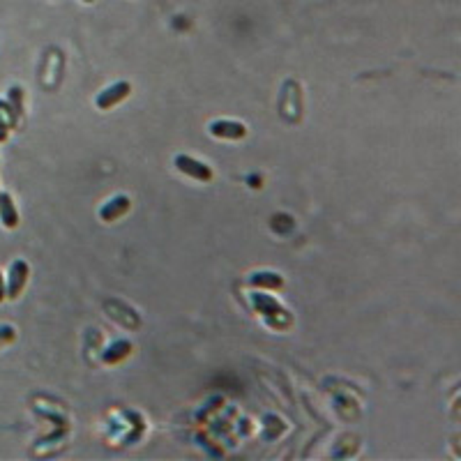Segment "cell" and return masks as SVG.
Wrapping results in <instances>:
<instances>
[{"label":"cell","instance_id":"obj_1","mask_svg":"<svg viewBox=\"0 0 461 461\" xmlns=\"http://www.w3.org/2000/svg\"><path fill=\"white\" fill-rule=\"evenodd\" d=\"M175 169H178L180 173H185V175H190V178H194V180H199V182H210L212 175H214L208 164L194 160V157H190V155H178V157H175Z\"/></svg>","mask_w":461,"mask_h":461},{"label":"cell","instance_id":"obj_2","mask_svg":"<svg viewBox=\"0 0 461 461\" xmlns=\"http://www.w3.org/2000/svg\"><path fill=\"white\" fill-rule=\"evenodd\" d=\"M130 93H132V86L130 83H127V81H118V83H111L109 88H104V90L97 95L95 104H97V109L106 111V109H111V106L120 104Z\"/></svg>","mask_w":461,"mask_h":461},{"label":"cell","instance_id":"obj_3","mask_svg":"<svg viewBox=\"0 0 461 461\" xmlns=\"http://www.w3.org/2000/svg\"><path fill=\"white\" fill-rule=\"evenodd\" d=\"M208 132L214 136V139H227V141H238L247 136V127L238 120H214L210 123Z\"/></svg>","mask_w":461,"mask_h":461},{"label":"cell","instance_id":"obj_4","mask_svg":"<svg viewBox=\"0 0 461 461\" xmlns=\"http://www.w3.org/2000/svg\"><path fill=\"white\" fill-rule=\"evenodd\" d=\"M26 279H28V263L26 261H14L12 272H9V286H7V296L16 300L19 293L24 291L26 286Z\"/></svg>","mask_w":461,"mask_h":461},{"label":"cell","instance_id":"obj_5","mask_svg":"<svg viewBox=\"0 0 461 461\" xmlns=\"http://www.w3.org/2000/svg\"><path fill=\"white\" fill-rule=\"evenodd\" d=\"M127 210H130V199H127V196H115V199H111L106 205H102L100 217L104 222H115L118 217H123Z\"/></svg>","mask_w":461,"mask_h":461},{"label":"cell","instance_id":"obj_6","mask_svg":"<svg viewBox=\"0 0 461 461\" xmlns=\"http://www.w3.org/2000/svg\"><path fill=\"white\" fill-rule=\"evenodd\" d=\"M0 219H3L7 229H14L19 224V212L12 203V196L5 192H0Z\"/></svg>","mask_w":461,"mask_h":461},{"label":"cell","instance_id":"obj_7","mask_svg":"<svg viewBox=\"0 0 461 461\" xmlns=\"http://www.w3.org/2000/svg\"><path fill=\"white\" fill-rule=\"evenodd\" d=\"M249 284L252 286H259V289H281L284 286V279L279 277V274H274V272H257V274H252L249 277Z\"/></svg>","mask_w":461,"mask_h":461},{"label":"cell","instance_id":"obj_8","mask_svg":"<svg viewBox=\"0 0 461 461\" xmlns=\"http://www.w3.org/2000/svg\"><path fill=\"white\" fill-rule=\"evenodd\" d=\"M130 351H132L130 341H125V339L115 341V344L104 353V362H109V365H115V362H120V360H125L127 356H130Z\"/></svg>","mask_w":461,"mask_h":461},{"label":"cell","instance_id":"obj_9","mask_svg":"<svg viewBox=\"0 0 461 461\" xmlns=\"http://www.w3.org/2000/svg\"><path fill=\"white\" fill-rule=\"evenodd\" d=\"M5 298V286H3V277H0V300Z\"/></svg>","mask_w":461,"mask_h":461},{"label":"cell","instance_id":"obj_10","mask_svg":"<svg viewBox=\"0 0 461 461\" xmlns=\"http://www.w3.org/2000/svg\"><path fill=\"white\" fill-rule=\"evenodd\" d=\"M83 3H86V5H90V3H95V0H83Z\"/></svg>","mask_w":461,"mask_h":461}]
</instances>
